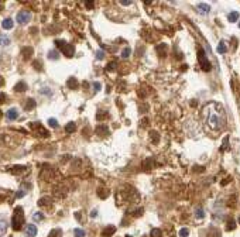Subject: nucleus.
Masks as SVG:
<instances>
[{
  "mask_svg": "<svg viewBox=\"0 0 240 237\" xmlns=\"http://www.w3.org/2000/svg\"><path fill=\"white\" fill-rule=\"evenodd\" d=\"M204 121L209 130H215V131L220 130L226 121L223 107L218 103L206 104L205 109H204Z\"/></svg>",
  "mask_w": 240,
  "mask_h": 237,
  "instance_id": "1",
  "label": "nucleus"
},
{
  "mask_svg": "<svg viewBox=\"0 0 240 237\" xmlns=\"http://www.w3.org/2000/svg\"><path fill=\"white\" fill-rule=\"evenodd\" d=\"M23 224H24V212L21 207H16L13 215V229L17 232L23 227Z\"/></svg>",
  "mask_w": 240,
  "mask_h": 237,
  "instance_id": "2",
  "label": "nucleus"
},
{
  "mask_svg": "<svg viewBox=\"0 0 240 237\" xmlns=\"http://www.w3.org/2000/svg\"><path fill=\"white\" fill-rule=\"evenodd\" d=\"M30 18H31V13L23 10V11H20L17 14V23L18 24H27L30 21Z\"/></svg>",
  "mask_w": 240,
  "mask_h": 237,
  "instance_id": "3",
  "label": "nucleus"
},
{
  "mask_svg": "<svg viewBox=\"0 0 240 237\" xmlns=\"http://www.w3.org/2000/svg\"><path fill=\"white\" fill-rule=\"evenodd\" d=\"M199 59H201V67H202V69H204V71H209V69H210V64H209L205 52L202 50H199Z\"/></svg>",
  "mask_w": 240,
  "mask_h": 237,
  "instance_id": "4",
  "label": "nucleus"
},
{
  "mask_svg": "<svg viewBox=\"0 0 240 237\" xmlns=\"http://www.w3.org/2000/svg\"><path fill=\"white\" fill-rule=\"evenodd\" d=\"M62 52L71 58V57H73V54H75V48H73V45H71V44H65L64 47H62Z\"/></svg>",
  "mask_w": 240,
  "mask_h": 237,
  "instance_id": "5",
  "label": "nucleus"
},
{
  "mask_svg": "<svg viewBox=\"0 0 240 237\" xmlns=\"http://www.w3.org/2000/svg\"><path fill=\"white\" fill-rule=\"evenodd\" d=\"M26 234L28 237H35L37 236V227L35 224H28L27 229H26Z\"/></svg>",
  "mask_w": 240,
  "mask_h": 237,
  "instance_id": "6",
  "label": "nucleus"
},
{
  "mask_svg": "<svg viewBox=\"0 0 240 237\" xmlns=\"http://www.w3.org/2000/svg\"><path fill=\"white\" fill-rule=\"evenodd\" d=\"M115 232H116V227H115V226H107V227L103 230L102 236L103 237H110V236L115 234Z\"/></svg>",
  "mask_w": 240,
  "mask_h": 237,
  "instance_id": "7",
  "label": "nucleus"
},
{
  "mask_svg": "<svg viewBox=\"0 0 240 237\" xmlns=\"http://www.w3.org/2000/svg\"><path fill=\"white\" fill-rule=\"evenodd\" d=\"M198 10L202 13V14H208L210 11V6H208L206 3H199L198 4Z\"/></svg>",
  "mask_w": 240,
  "mask_h": 237,
  "instance_id": "8",
  "label": "nucleus"
},
{
  "mask_svg": "<svg viewBox=\"0 0 240 237\" xmlns=\"http://www.w3.org/2000/svg\"><path fill=\"white\" fill-rule=\"evenodd\" d=\"M13 20L11 18H6V20H3V23H1V27L4 28V30H10V28H13Z\"/></svg>",
  "mask_w": 240,
  "mask_h": 237,
  "instance_id": "9",
  "label": "nucleus"
},
{
  "mask_svg": "<svg viewBox=\"0 0 240 237\" xmlns=\"http://www.w3.org/2000/svg\"><path fill=\"white\" fill-rule=\"evenodd\" d=\"M18 116V112L16 109H10V110H7V118L9 120H16Z\"/></svg>",
  "mask_w": 240,
  "mask_h": 237,
  "instance_id": "10",
  "label": "nucleus"
},
{
  "mask_svg": "<svg viewBox=\"0 0 240 237\" xmlns=\"http://www.w3.org/2000/svg\"><path fill=\"white\" fill-rule=\"evenodd\" d=\"M31 55H33V48L31 47H24L23 48V57H24V59H28Z\"/></svg>",
  "mask_w": 240,
  "mask_h": 237,
  "instance_id": "11",
  "label": "nucleus"
},
{
  "mask_svg": "<svg viewBox=\"0 0 240 237\" xmlns=\"http://www.w3.org/2000/svg\"><path fill=\"white\" fill-rule=\"evenodd\" d=\"M14 90H16V92H24V90H27V85L24 83V82H18V83L14 86Z\"/></svg>",
  "mask_w": 240,
  "mask_h": 237,
  "instance_id": "12",
  "label": "nucleus"
},
{
  "mask_svg": "<svg viewBox=\"0 0 240 237\" xmlns=\"http://www.w3.org/2000/svg\"><path fill=\"white\" fill-rule=\"evenodd\" d=\"M227 20L230 21V23H236L237 20H239V13L237 11H233V13H230L229 17H227Z\"/></svg>",
  "mask_w": 240,
  "mask_h": 237,
  "instance_id": "13",
  "label": "nucleus"
},
{
  "mask_svg": "<svg viewBox=\"0 0 240 237\" xmlns=\"http://www.w3.org/2000/svg\"><path fill=\"white\" fill-rule=\"evenodd\" d=\"M35 107V100L34 99H28L26 103V110H33Z\"/></svg>",
  "mask_w": 240,
  "mask_h": 237,
  "instance_id": "14",
  "label": "nucleus"
},
{
  "mask_svg": "<svg viewBox=\"0 0 240 237\" xmlns=\"http://www.w3.org/2000/svg\"><path fill=\"white\" fill-rule=\"evenodd\" d=\"M68 86L71 89H76L78 88V81L75 78H69L68 79Z\"/></svg>",
  "mask_w": 240,
  "mask_h": 237,
  "instance_id": "15",
  "label": "nucleus"
},
{
  "mask_svg": "<svg viewBox=\"0 0 240 237\" xmlns=\"http://www.w3.org/2000/svg\"><path fill=\"white\" fill-rule=\"evenodd\" d=\"M9 44H10L9 37H6V35H0V45L6 47V45H9Z\"/></svg>",
  "mask_w": 240,
  "mask_h": 237,
  "instance_id": "16",
  "label": "nucleus"
},
{
  "mask_svg": "<svg viewBox=\"0 0 240 237\" xmlns=\"http://www.w3.org/2000/svg\"><path fill=\"white\" fill-rule=\"evenodd\" d=\"M218 52L219 54H224L226 52V44H224V41H220L218 44Z\"/></svg>",
  "mask_w": 240,
  "mask_h": 237,
  "instance_id": "17",
  "label": "nucleus"
},
{
  "mask_svg": "<svg viewBox=\"0 0 240 237\" xmlns=\"http://www.w3.org/2000/svg\"><path fill=\"white\" fill-rule=\"evenodd\" d=\"M6 230H7V223L4 220H0V236H3Z\"/></svg>",
  "mask_w": 240,
  "mask_h": 237,
  "instance_id": "18",
  "label": "nucleus"
},
{
  "mask_svg": "<svg viewBox=\"0 0 240 237\" xmlns=\"http://www.w3.org/2000/svg\"><path fill=\"white\" fill-rule=\"evenodd\" d=\"M75 127H76V126H75V123H73V121H69L68 124L65 126V130H67L68 133H72V131L75 130Z\"/></svg>",
  "mask_w": 240,
  "mask_h": 237,
  "instance_id": "19",
  "label": "nucleus"
},
{
  "mask_svg": "<svg viewBox=\"0 0 240 237\" xmlns=\"http://www.w3.org/2000/svg\"><path fill=\"white\" fill-rule=\"evenodd\" d=\"M195 215H196V217H201V219L205 217V212H204V209H201V207H198V209L195 210Z\"/></svg>",
  "mask_w": 240,
  "mask_h": 237,
  "instance_id": "20",
  "label": "nucleus"
},
{
  "mask_svg": "<svg viewBox=\"0 0 240 237\" xmlns=\"http://www.w3.org/2000/svg\"><path fill=\"white\" fill-rule=\"evenodd\" d=\"M235 227H236V222H235V220H229V223H227V226H226V230L230 232V230H233Z\"/></svg>",
  "mask_w": 240,
  "mask_h": 237,
  "instance_id": "21",
  "label": "nucleus"
},
{
  "mask_svg": "<svg viewBox=\"0 0 240 237\" xmlns=\"http://www.w3.org/2000/svg\"><path fill=\"white\" fill-rule=\"evenodd\" d=\"M151 237H162V232L160 229H154L151 232Z\"/></svg>",
  "mask_w": 240,
  "mask_h": 237,
  "instance_id": "22",
  "label": "nucleus"
},
{
  "mask_svg": "<svg viewBox=\"0 0 240 237\" xmlns=\"http://www.w3.org/2000/svg\"><path fill=\"white\" fill-rule=\"evenodd\" d=\"M48 58L58 59V58H59V54H58V52H55V51H50V52H48Z\"/></svg>",
  "mask_w": 240,
  "mask_h": 237,
  "instance_id": "23",
  "label": "nucleus"
},
{
  "mask_svg": "<svg viewBox=\"0 0 240 237\" xmlns=\"http://www.w3.org/2000/svg\"><path fill=\"white\" fill-rule=\"evenodd\" d=\"M189 234V230L187 229V227H182L181 230H179V236L181 237H187Z\"/></svg>",
  "mask_w": 240,
  "mask_h": 237,
  "instance_id": "24",
  "label": "nucleus"
},
{
  "mask_svg": "<svg viewBox=\"0 0 240 237\" xmlns=\"http://www.w3.org/2000/svg\"><path fill=\"white\" fill-rule=\"evenodd\" d=\"M130 54H131V50H130V48H124L123 52H121V58H127Z\"/></svg>",
  "mask_w": 240,
  "mask_h": 237,
  "instance_id": "25",
  "label": "nucleus"
},
{
  "mask_svg": "<svg viewBox=\"0 0 240 237\" xmlns=\"http://www.w3.org/2000/svg\"><path fill=\"white\" fill-rule=\"evenodd\" d=\"M48 237H61V230H58V229H57V230H52Z\"/></svg>",
  "mask_w": 240,
  "mask_h": 237,
  "instance_id": "26",
  "label": "nucleus"
},
{
  "mask_svg": "<svg viewBox=\"0 0 240 237\" xmlns=\"http://www.w3.org/2000/svg\"><path fill=\"white\" fill-rule=\"evenodd\" d=\"M42 219H44V215H42L41 212H38V213H35V215H34V220H35V222H41Z\"/></svg>",
  "mask_w": 240,
  "mask_h": 237,
  "instance_id": "27",
  "label": "nucleus"
},
{
  "mask_svg": "<svg viewBox=\"0 0 240 237\" xmlns=\"http://www.w3.org/2000/svg\"><path fill=\"white\" fill-rule=\"evenodd\" d=\"M85 236V232L81 230V229H75V237H84Z\"/></svg>",
  "mask_w": 240,
  "mask_h": 237,
  "instance_id": "28",
  "label": "nucleus"
},
{
  "mask_svg": "<svg viewBox=\"0 0 240 237\" xmlns=\"http://www.w3.org/2000/svg\"><path fill=\"white\" fill-rule=\"evenodd\" d=\"M50 203V198H44V199H40L38 201V205L40 206H44V205H48Z\"/></svg>",
  "mask_w": 240,
  "mask_h": 237,
  "instance_id": "29",
  "label": "nucleus"
},
{
  "mask_svg": "<svg viewBox=\"0 0 240 237\" xmlns=\"http://www.w3.org/2000/svg\"><path fill=\"white\" fill-rule=\"evenodd\" d=\"M48 124H50L51 127H58V121H57L55 118H50V120H48Z\"/></svg>",
  "mask_w": 240,
  "mask_h": 237,
  "instance_id": "30",
  "label": "nucleus"
},
{
  "mask_svg": "<svg viewBox=\"0 0 240 237\" xmlns=\"http://www.w3.org/2000/svg\"><path fill=\"white\" fill-rule=\"evenodd\" d=\"M104 130H107V127L106 126H100V127H98V131L100 133V134H106L107 131H104Z\"/></svg>",
  "mask_w": 240,
  "mask_h": 237,
  "instance_id": "31",
  "label": "nucleus"
},
{
  "mask_svg": "<svg viewBox=\"0 0 240 237\" xmlns=\"http://www.w3.org/2000/svg\"><path fill=\"white\" fill-rule=\"evenodd\" d=\"M93 89H95V92H99V90L102 89V86H100L99 82H95V83H93Z\"/></svg>",
  "mask_w": 240,
  "mask_h": 237,
  "instance_id": "32",
  "label": "nucleus"
},
{
  "mask_svg": "<svg viewBox=\"0 0 240 237\" xmlns=\"http://www.w3.org/2000/svg\"><path fill=\"white\" fill-rule=\"evenodd\" d=\"M6 99H7V96H6L4 93H0V104H3V103L6 102Z\"/></svg>",
  "mask_w": 240,
  "mask_h": 237,
  "instance_id": "33",
  "label": "nucleus"
},
{
  "mask_svg": "<svg viewBox=\"0 0 240 237\" xmlns=\"http://www.w3.org/2000/svg\"><path fill=\"white\" fill-rule=\"evenodd\" d=\"M119 3H120V4H123V6H129V4H131V1H130V0H120Z\"/></svg>",
  "mask_w": 240,
  "mask_h": 237,
  "instance_id": "34",
  "label": "nucleus"
},
{
  "mask_svg": "<svg viewBox=\"0 0 240 237\" xmlns=\"http://www.w3.org/2000/svg\"><path fill=\"white\" fill-rule=\"evenodd\" d=\"M115 68H116V62H112L110 65H107L106 69H107V71H112V69H115Z\"/></svg>",
  "mask_w": 240,
  "mask_h": 237,
  "instance_id": "35",
  "label": "nucleus"
},
{
  "mask_svg": "<svg viewBox=\"0 0 240 237\" xmlns=\"http://www.w3.org/2000/svg\"><path fill=\"white\" fill-rule=\"evenodd\" d=\"M227 148V137L224 138V144H223V147H220V151H223V150H226Z\"/></svg>",
  "mask_w": 240,
  "mask_h": 237,
  "instance_id": "36",
  "label": "nucleus"
},
{
  "mask_svg": "<svg viewBox=\"0 0 240 237\" xmlns=\"http://www.w3.org/2000/svg\"><path fill=\"white\" fill-rule=\"evenodd\" d=\"M96 57H98V59H103V57H104V55H103V52H102V51H98Z\"/></svg>",
  "mask_w": 240,
  "mask_h": 237,
  "instance_id": "37",
  "label": "nucleus"
},
{
  "mask_svg": "<svg viewBox=\"0 0 240 237\" xmlns=\"http://www.w3.org/2000/svg\"><path fill=\"white\" fill-rule=\"evenodd\" d=\"M23 195H24V191H20V192H17V193H16V198H21Z\"/></svg>",
  "mask_w": 240,
  "mask_h": 237,
  "instance_id": "38",
  "label": "nucleus"
},
{
  "mask_svg": "<svg viewBox=\"0 0 240 237\" xmlns=\"http://www.w3.org/2000/svg\"><path fill=\"white\" fill-rule=\"evenodd\" d=\"M96 213H98L96 210H92V212H90V216H92V217H95V216H96Z\"/></svg>",
  "mask_w": 240,
  "mask_h": 237,
  "instance_id": "39",
  "label": "nucleus"
},
{
  "mask_svg": "<svg viewBox=\"0 0 240 237\" xmlns=\"http://www.w3.org/2000/svg\"><path fill=\"white\" fill-rule=\"evenodd\" d=\"M3 85H4V79H3V78H1V76H0V88H1V86H3Z\"/></svg>",
  "mask_w": 240,
  "mask_h": 237,
  "instance_id": "40",
  "label": "nucleus"
},
{
  "mask_svg": "<svg viewBox=\"0 0 240 237\" xmlns=\"http://www.w3.org/2000/svg\"><path fill=\"white\" fill-rule=\"evenodd\" d=\"M86 4H88V7H92V4H93V1H88Z\"/></svg>",
  "mask_w": 240,
  "mask_h": 237,
  "instance_id": "41",
  "label": "nucleus"
},
{
  "mask_svg": "<svg viewBox=\"0 0 240 237\" xmlns=\"http://www.w3.org/2000/svg\"><path fill=\"white\" fill-rule=\"evenodd\" d=\"M0 117H1V112H0Z\"/></svg>",
  "mask_w": 240,
  "mask_h": 237,
  "instance_id": "42",
  "label": "nucleus"
},
{
  "mask_svg": "<svg viewBox=\"0 0 240 237\" xmlns=\"http://www.w3.org/2000/svg\"><path fill=\"white\" fill-rule=\"evenodd\" d=\"M239 27H240V21H239Z\"/></svg>",
  "mask_w": 240,
  "mask_h": 237,
  "instance_id": "43",
  "label": "nucleus"
},
{
  "mask_svg": "<svg viewBox=\"0 0 240 237\" xmlns=\"http://www.w3.org/2000/svg\"><path fill=\"white\" fill-rule=\"evenodd\" d=\"M239 223H240V217H239Z\"/></svg>",
  "mask_w": 240,
  "mask_h": 237,
  "instance_id": "44",
  "label": "nucleus"
}]
</instances>
